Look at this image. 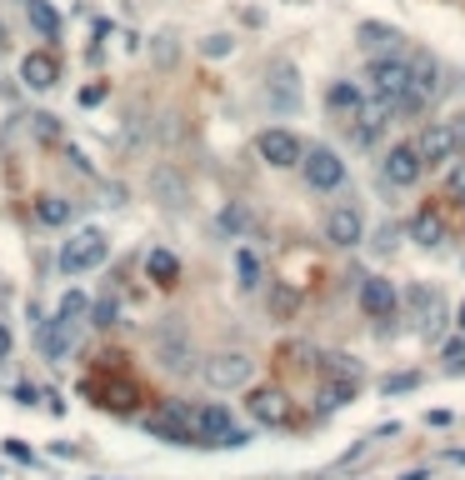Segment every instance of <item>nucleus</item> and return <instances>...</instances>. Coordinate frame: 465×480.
I'll use <instances>...</instances> for the list:
<instances>
[{
	"label": "nucleus",
	"mask_w": 465,
	"mask_h": 480,
	"mask_svg": "<svg viewBox=\"0 0 465 480\" xmlns=\"http://www.w3.org/2000/svg\"><path fill=\"white\" fill-rule=\"evenodd\" d=\"M111 255V240L100 236V230H80V236H70L66 240V251H60V271L66 275H86L95 271V265Z\"/></svg>",
	"instance_id": "obj_4"
},
{
	"label": "nucleus",
	"mask_w": 465,
	"mask_h": 480,
	"mask_svg": "<svg viewBox=\"0 0 465 480\" xmlns=\"http://www.w3.org/2000/svg\"><path fill=\"white\" fill-rule=\"evenodd\" d=\"M400 480H430L426 471H410V475H400Z\"/></svg>",
	"instance_id": "obj_31"
},
{
	"label": "nucleus",
	"mask_w": 465,
	"mask_h": 480,
	"mask_svg": "<svg viewBox=\"0 0 465 480\" xmlns=\"http://www.w3.org/2000/svg\"><path fill=\"white\" fill-rule=\"evenodd\" d=\"M446 366L465 370V340H446Z\"/></svg>",
	"instance_id": "obj_25"
},
{
	"label": "nucleus",
	"mask_w": 465,
	"mask_h": 480,
	"mask_svg": "<svg viewBox=\"0 0 465 480\" xmlns=\"http://www.w3.org/2000/svg\"><path fill=\"white\" fill-rule=\"evenodd\" d=\"M361 311L371 315V320H396V311H400L396 285H390V281H380V275H371V281L361 285Z\"/></svg>",
	"instance_id": "obj_10"
},
{
	"label": "nucleus",
	"mask_w": 465,
	"mask_h": 480,
	"mask_svg": "<svg viewBox=\"0 0 465 480\" xmlns=\"http://www.w3.org/2000/svg\"><path fill=\"white\" fill-rule=\"evenodd\" d=\"M155 346H161V366L165 370H190V346H185L181 330H161Z\"/></svg>",
	"instance_id": "obj_16"
},
{
	"label": "nucleus",
	"mask_w": 465,
	"mask_h": 480,
	"mask_svg": "<svg viewBox=\"0 0 465 480\" xmlns=\"http://www.w3.org/2000/svg\"><path fill=\"white\" fill-rule=\"evenodd\" d=\"M236 275H240L246 291H256V285L266 281V265H260V255L250 251V245H246V251H236Z\"/></svg>",
	"instance_id": "obj_18"
},
{
	"label": "nucleus",
	"mask_w": 465,
	"mask_h": 480,
	"mask_svg": "<svg viewBox=\"0 0 465 480\" xmlns=\"http://www.w3.org/2000/svg\"><path fill=\"white\" fill-rule=\"evenodd\" d=\"M256 151H260V160H266V165H276V170H285V165H301V160H305L301 135L280 131V125H270V131H260V135H256Z\"/></svg>",
	"instance_id": "obj_7"
},
{
	"label": "nucleus",
	"mask_w": 465,
	"mask_h": 480,
	"mask_svg": "<svg viewBox=\"0 0 465 480\" xmlns=\"http://www.w3.org/2000/svg\"><path fill=\"white\" fill-rule=\"evenodd\" d=\"M26 10H30V26H36L46 40H56V36H60V16L46 5V0H26Z\"/></svg>",
	"instance_id": "obj_19"
},
{
	"label": "nucleus",
	"mask_w": 465,
	"mask_h": 480,
	"mask_svg": "<svg viewBox=\"0 0 465 480\" xmlns=\"http://www.w3.org/2000/svg\"><path fill=\"white\" fill-rule=\"evenodd\" d=\"M20 80H26L30 91H50V85L60 80V60L50 56V50H30V56L20 60Z\"/></svg>",
	"instance_id": "obj_11"
},
{
	"label": "nucleus",
	"mask_w": 465,
	"mask_h": 480,
	"mask_svg": "<svg viewBox=\"0 0 465 480\" xmlns=\"http://www.w3.org/2000/svg\"><path fill=\"white\" fill-rule=\"evenodd\" d=\"M220 226H226V230H240V226H246V210H226V216H220Z\"/></svg>",
	"instance_id": "obj_27"
},
{
	"label": "nucleus",
	"mask_w": 465,
	"mask_h": 480,
	"mask_svg": "<svg viewBox=\"0 0 465 480\" xmlns=\"http://www.w3.org/2000/svg\"><path fill=\"white\" fill-rule=\"evenodd\" d=\"M325 370H335V376H345V380H355L361 370L351 366V356H325Z\"/></svg>",
	"instance_id": "obj_23"
},
{
	"label": "nucleus",
	"mask_w": 465,
	"mask_h": 480,
	"mask_svg": "<svg viewBox=\"0 0 465 480\" xmlns=\"http://www.w3.org/2000/svg\"><path fill=\"white\" fill-rule=\"evenodd\" d=\"M420 176H426V155H420V141L390 145L386 160H380V180H386V186H396V190H410Z\"/></svg>",
	"instance_id": "obj_2"
},
{
	"label": "nucleus",
	"mask_w": 465,
	"mask_h": 480,
	"mask_svg": "<svg viewBox=\"0 0 465 480\" xmlns=\"http://www.w3.org/2000/svg\"><path fill=\"white\" fill-rule=\"evenodd\" d=\"M0 46H5V26H0Z\"/></svg>",
	"instance_id": "obj_33"
},
{
	"label": "nucleus",
	"mask_w": 465,
	"mask_h": 480,
	"mask_svg": "<svg viewBox=\"0 0 465 480\" xmlns=\"http://www.w3.org/2000/svg\"><path fill=\"white\" fill-rule=\"evenodd\" d=\"M56 315H66V320H80V315H86V295H80V291H70L66 301H60V311H56Z\"/></svg>",
	"instance_id": "obj_22"
},
{
	"label": "nucleus",
	"mask_w": 465,
	"mask_h": 480,
	"mask_svg": "<svg viewBox=\"0 0 465 480\" xmlns=\"http://www.w3.org/2000/svg\"><path fill=\"white\" fill-rule=\"evenodd\" d=\"M351 396H355V380H341V386H331V390H325V405H345Z\"/></svg>",
	"instance_id": "obj_24"
},
{
	"label": "nucleus",
	"mask_w": 465,
	"mask_h": 480,
	"mask_svg": "<svg viewBox=\"0 0 465 480\" xmlns=\"http://www.w3.org/2000/svg\"><path fill=\"white\" fill-rule=\"evenodd\" d=\"M410 320H416L420 336H430V330H436V320H440V295L426 291V285H416V291H410Z\"/></svg>",
	"instance_id": "obj_15"
},
{
	"label": "nucleus",
	"mask_w": 465,
	"mask_h": 480,
	"mask_svg": "<svg viewBox=\"0 0 465 480\" xmlns=\"http://www.w3.org/2000/svg\"><path fill=\"white\" fill-rule=\"evenodd\" d=\"M361 40H365V50H390V46H396V40H400V30L396 26H380V20H365V26H361Z\"/></svg>",
	"instance_id": "obj_21"
},
{
	"label": "nucleus",
	"mask_w": 465,
	"mask_h": 480,
	"mask_svg": "<svg viewBox=\"0 0 465 480\" xmlns=\"http://www.w3.org/2000/svg\"><path fill=\"white\" fill-rule=\"evenodd\" d=\"M250 370H256V360L246 350H220V356H210L200 366V376H206L210 390H240V386H250Z\"/></svg>",
	"instance_id": "obj_3"
},
{
	"label": "nucleus",
	"mask_w": 465,
	"mask_h": 480,
	"mask_svg": "<svg viewBox=\"0 0 465 480\" xmlns=\"http://www.w3.org/2000/svg\"><path fill=\"white\" fill-rule=\"evenodd\" d=\"M10 346H16V340H10V325H5V320H0V360L10 356Z\"/></svg>",
	"instance_id": "obj_30"
},
{
	"label": "nucleus",
	"mask_w": 465,
	"mask_h": 480,
	"mask_svg": "<svg viewBox=\"0 0 465 480\" xmlns=\"http://www.w3.org/2000/svg\"><path fill=\"white\" fill-rule=\"evenodd\" d=\"M295 311V295L291 291H276V315H291Z\"/></svg>",
	"instance_id": "obj_28"
},
{
	"label": "nucleus",
	"mask_w": 465,
	"mask_h": 480,
	"mask_svg": "<svg viewBox=\"0 0 465 480\" xmlns=\"http://www.w3.org/2000/svg\"><path fill=\"white\" fill-rule=\"evenodd\" d=\"M460 330H465V305H460Z\"/></svg>",
	"instance_id": "obj_32"
},
{
	"label": "nucleus",
	"mask_w": 465,
	"mask_h": 480,
	"mask_svg": "<svg viewBox=\"0 0 465 480\" xmlns=\"http://www.w3.org/2000/svg\"><path fill=\"white\" fill-rule=\"evenodd\" d=\"M325 111H331V115H341V121H355V115L365 111V95H361V85H351V80H335L331 91H325Z\"/></svg>",
	"instance_id": "obj_13"
},
{
	"label": "nucleus",
	"mask_w": 465,
	"mask_h": 480,
	"mask_svg": "<svg viewBox=\"0 0 465 480\" xmlns=\"http://www.w3.org/2000/svg\"><path fill=\"white\" fill-rule=\"evenodd\" d=\"M410 240L416 245H440L446 240V220H440L436 206H420L416 216H410Z\"/></svg>",
	"instance_id": "obj_14"
},
{
	"label": "nucleus",
	"mask_w": 465,
	"mask_h": 480,
	"mask_svg": "<svg viewBox=\"0 0 465 480\" xmlns=\"http://www.w3.org/2000/svg\"><path fill=\"white\" fill-rule=\"evenodd\" d=\"M115 315H121V311H115V301H100V305H95V325H115Z\"/></svg>",
	"instance_id": "obj_26"
},
{
	"label": "nucleus",
	"mask_w": 465,
	"mask_h": 480,
	"mask_svg": "<svg viewBox=\"0 0 465 480\" xmlns=\"http://www.w3.org/2000/svg\"><path fill=\"white\" fill-rule=\"evenodd\" d=\"M246 411L256 425H270V431H280V425H291V396H285L280 386H256L246 396Z\"/></svg>",
	"instance_id": "obj_6"
},
{
	"label": "nucleus",
	"mask_w": 465,
	"mask_h": 480,
	"mask_svg": "<svg viewBox=\"0 0 465 480\" xmlns=\"http://www.w3.org/2000/svg\"><path fill=\"white\" fill-rule=\"evenodd\" d=\"M226 50H230L226 36H210V40H206V56H226Z\"/></svg>",
	"instance_id": "obj_29"
},
{
	"label": "nucleus",
	"mask_w": 465,
	"mask_h": 480,
	"mask_svg": "<svg viewBox=\"0 0 465 480\" xmlns=\"http://www.w3.org/2000/svg\"><path fill=\"white\" fill-rule=\"evenodd\" d=\"M190 425H196V441H226L236 431L220 405H190Z\"/></svg>",
	"instance_id": "obj_12"
},
{
	"label": "nucleus",
	"mask_w": 465,
	"mask_h": 480,
	"mask_svg": "<svg viewBox=\"0 0 465 480\" xmlns=\"http://www.w3.org/2000/svg\"><path fill=\"white\" fill-rule=\"evenodd\" d=\"M145 271H151L155 285H175V281H181V261H175L171 251H151V255H145Z\"/></svg>",
	"instance_id": "obj_17"
},
{
	"label": "nucleus",
	"mask_w": 465,
	"mask_h": 480,
	"mask_svg": "<svg viewBox=\"0 0 465 480\" xmlns=\"http://www.w3.org/2000/svg\"><path fill=\"white\" fill-rule=\"evenodd\" d=\"M36 220H40V226H66V220H70V200L40 196V200H36Z\"/></svg>",
	"instance_id": "obj_20"
},
{
	"label": "nucleus",
	"mask_w": 465,
	"mask_h": 480,
	"mask_svg": "<svg viewBox=\"0 0 465 480\" xmlns=\"http://www.w3.org/2000/svg\"><path fill=\"white\" fill-rule=\"evenodd\" d=\"M365 80H371V95L380 105H396L400 95L416 85V60H400V56H375L371 60V70H365Z\"/></svg>",
	"instance_id": "obj_1"
},
{
	"label": "nucleus",
	"mask_w": 465,
	"mask_h": 480,
	"mask_svg": "<svg viewBox=\"0 0 465 480\" xmlns=\"http://www.w3.org/2000/svg\"><path fill=\"white\" fill-rule=\"evenodd\" d=\"M301 170H305V186L321 190V196H331V190H341V186H345V160L335 155V151H325V145L305 151Z\"/></svg>",
	"instance_id": "obj_5"
},
{
	"label": "nucleus",
	"mask_w": 465,
	"mask_h": 480,
	"mask_svg": "<svg viewBox=\"0 0 465 480\" xmlns=\"http://www.w3.org/2000/svg\"><path fill=\"white\" fill-rule=\"evenodd\" d=\"M416 141H420V155H426V165H450V160H460V155H465L456 125H446V121L426 125V131H420Z\"/></svg>",
	"instance_id": "obj_8"
},
{
	"label": "nucleus",
	"mask_w": 465,
	"mask_h": 480,
	"mask_svg": "<svg viewBox=\"0 0 465 480\" xmlns=\"http://www.w3.org/2000/svg\"><path fill=\"white\" fill-rule=\"evenodd\" d=\"M325 240L341 245V251L361 245V240H365V220H361V210H355V206H335L331 216H325Z\"/></svg>",
	"instance_id": "obj_9"
}]
</instances>
